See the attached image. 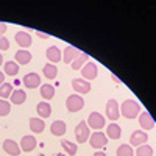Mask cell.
Masks as SVG:
<instances>
[{"mask_svg":"<svg viewBox=\"0 0 156 156\" xmlns=\"http://www.w3.org/2000/svg\"><path fill=\"white\" fill-rule=\"evenodd\" d=\"M61 147L66 150V153H67L69 156H75L76 151H78V147L73 144V142L67 140V139H62V140H61Z\"/></svg>","mask_w":156,"mask_h":156,"instance_id":"26","label":"cell"},{"mask_svg":"<svg viewBox=\"0 0 156 156\" xmlns=\"http://www.w3.org/2000/svg\"><path fill=\"white\" fill-rule=\"evenodd\" d=\"M109 139H112V140H115V139H119L120 136H122V129H120V126L117 125V123H111L108 128H106V133H105Z\"/></svg>","mask_w":156,"mask_h":156,"instance_id":"22","label":"cell"},{"mask_svg":"<svg viewBox=\"0 0 156 156\" xmlns=\"http://www.w3.org/2000/svg\"><path fill=\"white\" fill-rule=\"evenodd\" d=\"M3 150L9 154V156H19L20 154V145L17 142H14L12 139H5L3 140Z\"/></svg>","mask_w":156,"mask_h":156,"instance_id":"12","label":"cell"},{"mask_svg":"<svg viewBox=\"0 0 156 156\" xmlns=\"http://www.w3.org/2000/svg\"><path fill=\"white\" fill-rule=\"evenodd\" d=\"M42 72H44L45 78H48V80H55L56 75H58V67L55 66V64H51V62H47L44 66V69H42Z\"/></svg>","mask_w":156,"mask_h":156,"instance_id":"23","label":"cell"},{"mask_svg":"<svg viewBox=\"0 0 156 156\" xmlns=\"http://www.w3.org/2000/svg\"><path fill=\"white\" fill-rule=\"evenodd\" d=\"M55 156H64V154H62V153H56Z\"/></svg>","mask_w":156,"mask_h":156,"instance_id":"38","label":"cell"},{"mask_svg":"<svg viewBox=\"0 0 156 156\" xmlns=\"http://www.w3.org/2000/svg\"><path fill=\"white\" fill-rule=\"evenodd\" d=\"M147 140H148V134L145 131L136 129V131H133L131 137H129V144H131L133 147H140V145H144Z\"/></svg>","mask_w":156,"mask_h":156,"instance_id":"9","label":"cell"},{"mask_svg":"<svg viewBox=\"0 0 156 156\" xmlns=\"http://www.w3.org/2000/svg\"><path fill=\"white\" fill-rule=\"evenodd\" d=\"M34 148H36V137H34V136H31V134L23 136V137H22V140H20V150H22V151L30 153V151H33Z\"/></svg>","mask_w":156,"mask_h":156,"instance_id":"14","label":"cell"},{"mask_svg":"<svg viewBox=\"0 0 156 156\" xmlns=\"http://www.w3.org/2000/svg\"><path fill=\"white\" fill-rule=\"evenodd\" d=\"M2 64H3V55L0 53V66H2Z\"/></svg>","mask_w":156,"mask_h":156,"instance_id":"37","label":"cell"},{"mask_svg":"<svg viewBox=\"0 0 156 156\" xmlns=\"http://www.w3.org/2000/svg\"><path fill=\"white\" fill-rule=\"evenodd\" d=\"M97 64L95 62H86L84 66L81 67V75H83V80L90 81V80H95L97 78Z\"/></svg>","mask_w":156,"mask_h":156,"instance_id":"7","label":"cell"},{"mask_svg":"<svg viewBox=\"0 0 156 156\" xmlns=\"http://www.w3.org/2000/svg\"><path fill=\"white\" fill-rule=\"evenodd\" d=\"M87 59H89V56H87V53H81L80 56H78L70 66H72V69L73 70H81V67H83V64H86L87 62Z\"/></svg>","mask_w":156,"mask_h":156,"instance_id":"27","label":"cell"},{"mask_svg":"<svg viewBox=\"0 0 156 156\" xmlns=\"http://www.w3.org/2000/svg\"><path fill=\"white\" fill-rule=\"evenodd\" d=\"M89 144L92 148H100V147H105L108 144V136L101 131H95V133H90L89 137Z\"/></svg>","mask_w":156,"mask_h":156,"instance_id":"4","label":"cell"},{"mask_svg":"<svg viewBox=\"0 0 156 156\" xmlns=\"http://www.w3.org/2000/svg\"><path fill=\"white\" fill-rule=\"evenodd\" d=\"M41 97L44 100H51L55 97V87L51 84H42L41 86Z\"/></svg>","mask_w":156,"mask_h":156,"instance_id":"25","label":"cell"},{"mask_svg":"<svg viewBox=\"0 0 156 156\" xmlns=\"http://www.w3.org/2000/svg\"><path fill=\"white\" fill-rule=\"evenodd\" d=\"M23 84H25V87H28V89H36L39 84H41V76H39L37 73H34V72H30V73H27L23 76Z\"/></svg>","mask_w":156,"mask_h":156,"instance_id":"11","label":"cell"},{"mask_svg":"<svg viewBox=\"0 0 156 156\" xmlns=\"http://www.w3.org/2000/svg\"><path fill=\"white\" fill-rule=\"evenodd\" d=\"M75 137H76V142L78 144H84V142L90 137V131H89V126H87V122L81 120L75 126Z\"/></svg>","mask_w":156,"mask_h":156,"instance_id":"2","label":"cell"},{"mask_svg":"<svg viewBox=\"0 0 156 156\" xmlns=\"http://www.w3.org/2000/svg\"><path fill=\"white\" fill-rule=\"evenodd\" d=\"M37 156H45V154H37Z\"/></svg>","mask_w":156,"mask_h":156,"instance_id":"39","label":"cell"},{"mask_svg":"<svg viewBox=\"0 0 156 156\" xmlns=\"http://www.w3.org/2000/svg\"><path fill=\"white\" fill-rule=\"evenodd\" d=\"M11 112V103L0 98V117H5Z\"/></svg>","mask_w":156,"mask_h":156,"instance_id":"30","label":"cell"},{"mask_svg":"<svg viewBox=\"0 0 156 156\" xmlns=\"http://www.w3.org/2000/svg\"><path fill=\"white\" fill-rule=\"evenodd\" d=\"M80 55H81V51L78 50L76 47L67 45L66 48H64V51H62V61L66 62V64H72Z\"/></svg>","mask_w":156,"mask_h":156,"instance_id":"8","label":"cell"},{"mask_svg":"<svg viewBox=\"0 0 156 156\" xmlns=\"http://www.w3.org/2000/svg\"><path fill=\"white\" fill-rule=\"evenodd\" d=\"M14 59L17 64H22V66H27V64L31 61V53L28 50H17L16 55H14Z\"/></svg>","mask_w":156,"mask_h":156,"instance_id":"18","label":"cell"},{"mask_svg":"<svg viewBox=\"0 0 156 156\" xmlns=\"http://www.w3.org/2000/svg\"><path fill=\"white\" fill-rule=\"evenodd\" d=\"M3 70H5V73L9 75V76H16V75L19 73V64H17L16 61H8V62H5Z\"/></svg>","mask_w":156,"mask_h":156,"instance_id":"24","label":"cell"},{"mask_svg":"<svg viewBox=\"0 0 156 156\" xmlns=\"http://www.w3.org/2000/svg\"><path fill=\"white\" fill-rule=\"evenodd\" d=\"M45 56H47V59H48L51 64L59 62V61H61V50H59V47H56V45L48 47L47 51H45Z\"/></svg>","mask_w":156,"mask_h":156,"instance_id":"17","label":"cell"},{"mask_svg":"<svg viewBox=\"0 0 156 156\" xmlns=\"http://www.w3.org/2000/svg\"><path fill=\"white\" fill-rule=\"evenodd\" d=\"M5 31H6V23L5 22H0V36H3Z\"/></svg>","mask_w":156,"mask_h":156,"instance_id":"33","label":"cell"},{"mask_svg":"<svg viewBox=\"0 0 156 156\" xmlns=\"http://www.w3.org/2000/svg\"><path fill=\"white\" fill-rule=\"evenodd\" d=\"M87 126L94 128L95 131H101V128L105 126V117L100 112H90L89 119H87Z\"/></svg>","mask_w":156,"mask_h":156,"instance_id":"6","label":"cell"},{"mask_svg":"<svg viewBox=\"0 0 156 156\" xmlns=\"http://www.w3.org/2000/svg\"><path fill=\"white\" fill-rule=\"evenodd\" d=\"M14 39H16L17 45L22 47V50H27V47L31 45V36L27 31H17L16 36H14Z\"/></svg>","mask_w":156,"mask_h":156,"instance_id":"13","label":"cell"},{"mask_svg":"<svg viewBox=\"0 0 156 156\" xmlns=\"http://www.w3.org/2000/svg\"><path fill=\"white\" fill-rule=\"evenodd\" d=\"M139 123H140V126L144 129H153L154 128V120H153V117L147 111L139 114Z\"/></svg>","mask_w":156,"mask_h":156,"instance_id":"16","label":"cell"},{"mask_svg":"<svg viewBox=\"0 0 156 156\" xmlns=\"http://www.w3.org/2000/svg\"><path fill=\"white\" fill-rule=\"evenodd\" d=\"M66 129H67V125H66V122H62V120H55L53 123H51V126H50V131H51L53 136L66 134Z\"/></svg>","mask_w":156,"mask_h":156,"instance_id":"19","label":"cell"},{"mask_svg":"<svg viewBox=\"0 0 156 156\" xmlns=\"http://www.w3.org/2000/svg\"><path fill=\"white\" fill-rule=\"evenodd\" d=\"M12 94V84L9 83H3L2 86H0V98L5 100L6 97H11Z\"/></svg>","mask_w":156,"mask_h":156,"instance_id":"29","label":"cell"},{"mask_svg":"<svg viewBox=\"0 0 156 156\" xmlns=\"http://www.w3.org/2000/svg\"><path fill=\"white\" fill-rule=\"evenodd\" d=\"M9 48V41L5 36H0V50H8Z\"/></svg>","mask_w":156,"mask_h":156,"instance_id":"32","label":"cell"},{"mask_svg":"<svg viewBox=\"0 0 156 156\" xmlns=\"http://www.w3.org/2000/svg\"><path fill=\"white\" fill-rule=\"evenodd\" d=\"M94 156H106V154L103 153V151H95V153H94Z\"/></svg>","mask_w":156,"mask_h":156,"instance_id":"36","label":"cell"},{"mask_svg":"<svg viewBox=\"0 0 156 156\" xmlns=\"http://www.w3.org/2000/svg\"><path fill=\"white\" fill-rule=\"evenodd\" d=\"M117 156H134L133 147L128 145V144H122L117 148Z\"/></svg>","mask_w":156,"mask_h":156,"instance_id":"28","label":"cell"},{"mask_svg":"<svg viewBox=\"0 0 156 156\" xmlns=\"http://www.w3.org/2000/svg\"><path fill=\"white\" fill-rule=\"evenodd\" d=\"M83 106H84V100H83V97H80L78 94L69 95L67 100H66V108H67L70 112H78V111H81Z\"/></svg>","mask_w":156,"mask_h":156,"instance_id":"3","label":"cell"},{"mask_svg":"<svg viewBox=\"0 0 156 156\" xmlns=\"http://www.w3.org/2000/svg\"><path fill=\"white\" fill-rule=\"evenodd\" d=\"M37 36L41 37V39H47L48 37V34L47 33H42V31H37Z\"/></svg>","mask_w":156,"mask_h":156,"instance_id":"34","label":"cell"},{"mask_svg":"<svg viewBox=\"0 0 156 156\" xmlns=\"http://www.w3.org/2000/svg\"><path fill=\"white\" fill-rule=\"evenodd\" d=\"M136 154H137V156H153V148H151L150 145L144 144V145L137 147V151H136Z\"/></svg>","mask_w":156,"mask_h":156,"instance_id":"31","label":"cell"},{"mask_svg":"<svg viewBox=\"0 0 156 156\" xmlns=\"http://www.w3.org/2000/svg\"><path fill=\"white\" fill-rule=\"evenodd\" d=\"M72 87L75 89V92H78V94H89L90 92L89 81L83 80V78H75V80H72Z\"/></svg>","mask_w":156,"mask_h":156,"instance_id":"10","label":"cell"},{"mask_svg":"<svg viewBox=\"0 0 156 156\" xmlns=\"http://www.w3.org/2000/svg\"><path fill=\"white\" fill-rule=\"evenodd\" d=\"M36 111H37L41 119H47V117H50V114H51V106L47 101H39L37 106H36Z\"/></svg>","mask_w":156,"mask_h":156,"instance_id":"20","label":"cell"},{"mask_svg":"<svg viewBox=\"0 0 156 156\" xmlns=\"http://www.w3.org/2000/svg\"><path fill=\"white\" fill-rule=\"evenodd\" d=\"M120 114L125 119H136L140 114V105L134 100H125L120 106Z\"/></svg>","mask_w":156,"mask_h":156,"instance_id":"1","label":"cell"},{"mask_svg":"<svg viewBox=\"0 0 156 156\" xmlns=\"http://www.w3.org/2000/svg\"><path fill=\"white\" fill-rule=\"evenodd\" d=\"M3 81H5V73H3V72H0V86L3 84Z\"/></svg>","mask_w":156,"mask_h":156,"instance_id":"35","label":"cell"},{"mask_svg":"<svg viewBox=\"0 0 156 156\" xmlns=\"http://www.w3.org/2000/svg\"><path fill=\"white\" fill-rule=\"evenodd\" d=\"M106 115H108V119L111 122H115L120 117V106H119V103H117V100H114V98L108 100V103H106Z\"/></svg>","mask_w":156,"mask_h":156,"instance_id":"5","label":"cell"},{"mask_svg":"<svg viewBox=\"0 0 156 156\" xmlns=\"http://www.w3.org/2000/svg\"><path fill=\"white\" fill-rule=\"evenodd\" d=\"M28 122H30L31 133H34V134H41L44 129H45V122L41 119V117H31Z\"/></svg>","mask_w":156,"mask_h":156,"instance_id":"15","label":"cell"},{"mask_svg":"<svg viewBox=\"0 0 156 156\" xmlns=\"http://www.w3.org/2000/svg\"><path fill=\"white\" fill-rule=\"evenodd\" d=\"M9 98H11L12 105H22V103H25V100H27V94H25V90H22V89H16V90H12Z\"/></svg>","mask_w":156,"mask_h":156,"instance_id":"21","label":"cell"}]
</instances>
